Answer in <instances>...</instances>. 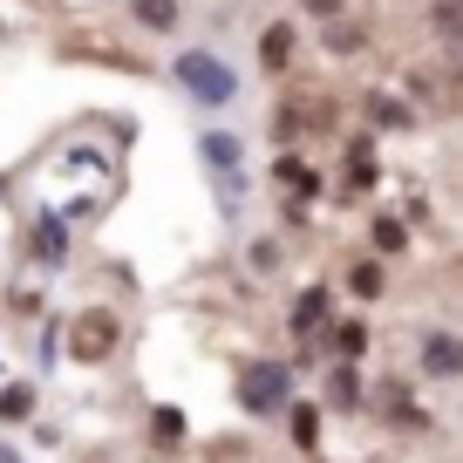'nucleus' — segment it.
<instances>
[{"label": "nucleus", "instance_id": "nucleus-15", "mask_svg": "<svg viewBox=\"0 0 463 463\" xmlns=\"http://www.w3.org/2000/svg\"><path fill=\"white\" fill-rule=\"evenodd\" d=\"M61 246H69V232H61L55 218H42V225H34V252H42V260H61Z\"/></svg>", "mask_w": 463, "mask_h": 463}, {"label": "nucleus", "instance_id": "nucleus-2", "mask_svg": "<svg viewBox=\"0 0 463 463\" xmlns=\"http://www.w3.org/2000/svg\"><path fill=\"white\" fill-rule=\"evenodd\" d=\"M177 82L191 89V96L204 102V109H225L232 96H239V75L225 69L218 55H204V48H191V55H177Z\"/></svg>", "mask_w": 463, "mask_h": 463}, {"label": "nucleus", "instance_id": "nucleus-16", "mask_svg": "<svg viewBox=\"0 0 463 463\" xmlns=\"http://www.w3.org/2000/svg\"><path fill=\"white\" fill-rule=\"evenodd\" d=\"M334 347H341L347 362H354V354H362V347H368V327H362V320H341V334H334Z\"/></svg>", "mask_w": 463, "mask_h": 463}, {"label": "nucleus", "instance_id": "nucleus-17", "mask_svg": "<svg viewBox=\"0 0 463 463\" xmlns=\"http://www.w3.org/2000/svg\"><path fill=\"white\" fill-rule=\"evenodd\" d=\"M402 246H409V232L395 218H375V252H402Z\"/></svg>", "mask_w": 463, "mask_h": 463}, {"label": "nucleus", "instance_id": "nucleus-1", "mask_svg": "<svg viewBox=\"0 0 463 463\" xmlns=\"http://www.w3.org/2000/svg\"><path fill=\"white\" fill-rule=\"evenodd\" d=\"M287 402H293V368L287 362H252L239 375V409L246 416H279Z\"/></svg>", "mask_w": 463, "mask_h": 463}, {"label": "nucleus", "instance_id": "nucleus-6", "mask_svg": "<svg viewBox=\"0 0 463 463\" xmlns=\"http://www.w3.org/2000/svg\"><path fill=\"white\" fill-rule=\"evenodd\" d=\"M287 61H293V28H287V21H273V28H266L260 34V69H287Z\"/></svg>", "mask_w": 463, "mask_h": 463}, {"label": "nucleus", "instance_id": "nucleus-5", "mask_svg": "<svg viewBox=\"0 0 463 463\" xmlns=\"http://www.w3.org/2000/svg\"><path fill=\"white\" fill-rule=\"evenodd\" d=\"M320 327H327V287H307L300 300H293V334H300V341H314Z\"/></svg>", "mask_w": 463, "mask_h": 463}, {"label": "nucleus", "instance_id": "nucleus-7", "mask_svg": "<svg viewBox=\"0 0 463 463\" xmlns=\"http://www.w3.org/2000/svg\"><path fill=\"white\" fill-rule=\"evenodd\" d=\"M287 430H293V443H300V449H320V409L314 402H293L287 409Z\"/></svg>", "mask_w": 463, "mask_h": 463}, {"label": "nucleus", "instance_id": "nucleus-3", "mask_svg": "<svg viewBox=\"0 0 463 463\" xmlns=\"http://www.w3.org/2000/svg\"><path fill=\"white\" fill-rule=\"evenodd\" d=\"M116 341H123V320H116V314H102V307H89V314H75L69 354H75L82 368H96V362H109V354H116Z\"/></svg>", "mask_w": 463, "mask_h": 463}, {"label": "nucleus", "instance_id": "nucleus-19", "mask_svg": "<svg viewBox=\"0 0 463 463\" xmlns=\"http://www.w3.org/2000/svg\"><path fill=\"white\" fill-rule=\"evenodd\" d=\"M375 123H389V130H395V123H409V109H402V102H389V96H382V102H375Z\"/></svg>", "mask_w": 463, "mask_h": 463}, {"label": "nucleus", "instance_id": "nucleus-9", "mask_svg": "<svg viewBox=\"0 0 463 463\" xmlns=\"http://www.w3.org/2000/svg\"><path fill=\"white\" fill-rule=\"evenodd\" d=\"M204 164H212L218 177H239V144H232V137H204Z\"/></svg>", "mask_w": 463, "mask_h": 463}, {"label": "nucleus", "instance_id": "nucleus-10", "mask_svg": "<svg viewBox=\"0 0 463 463\" xmlns=\"http://www.w3.org/2000/svg\"><path fill=\"white\" fill-rule=\"evenodd\" d=\"M430 28L443 34V42H463V0H436V7H430Z\"/></svg>", "mask_w": 463, "mask_h": 463}, {"label": "nucleus", "instance_id": "nucleus-12", "mask_svg": "<svg viewBox=\"0 0 463 463\" xmlns=\"http://www.w3.org/2000/svg\"><path fill=\"white\" fill-rule=\"evenodd\" d=\"M347 287L362 293V300H375V293L389 287V273H382V260H362V266H354V273H347Z\"/></svg>", "mask_w": 463, "mask_h": 463}, {"label": "nucleus", "instance_id": "nucleus-14", "mask_svg": "<svg viewBox=\"0 0 463 463\" xmlns=\"http://www.w3.org/2000/svg\"><path fill=\"white\" fill-rule=\"evenodd\" d=\"M279 177H287V184L300 191V198H314V191H320V171H307L300 157H279Z\"/></svg>", "mask_w": 463, "mask_h": 463}, {"label": "nucleus", "instance_id": "nucleus-18", "mask_svg": "<svg viewBox=\"0 0 463 463\" xmlns=\"http://www.w3.org/2000/svg\"><path fill=\"white\" fill-rule=\"evenodd\" d=\"M334 402H362V375H354V368H334Z\"/></svg>", "mask_w": 463, "mask_h": 463}, {"label": "nucleus", "instance_id": "nucleus-4", "mask_svg": "<svg viewBox=\"0 0 463 463\" xmlns=\"http://www.w3.org/2000/svg\"><path fill=\"white\" fill-rule=\"evenodd\" d=\"M422 375L430 382H457L463 375V341L457 334H443V327L422 334Z\"/></svg>", "mask_w": 463, "mask_h": 463}, {"label": "nucleus", "instance_id": "nucleus-11", "mask_svg": "<svg viewBox=\"0 0 463 463\" xmlns=\"http://www.w3.org/2000/svg\"><path fill=\"white\" fill-rule=\"evenodd\" d=\"M34 409V389L28 382H7V389H0V422H21Z\"/></svg>", "mask_w": 463, "mask_h": 463}, {"label": "nucleus", "instance_id": "nucleus-8", "mask_svg": "<svg viewBox=\"0 0 463 463\" xmlns=\"http://www.w3.org/2000/svg\"><path fill=\"white\" fill-rule=\"evenodd\" d=\"M150 443H157V449L184 443V409H157V416H150Z\"/></svg>", "mask_w": 463, "mask_h": 463}, {"label": "nucleus", "instance_id": "nucleus-13", "mask_svg": "<svg viewBox=\"0 0 463 463\" xmlns=\"http://www.w3.org/2000/svg\"><path fill=\"white\" fill-rule=\"evenodd\" d=\"M137 21H144V28H177V0H137Z\"/></svg>", "mask_w": 463, "mask_h": 463}, {"label": "nucleus", "instance_id": "nucleus-20", "mask_svg": "<svg viewBox=\"0 0 463 463\" xmlns=\"http://www.w3.org/2000/svg\"><path fill=\"white\" fill-rule=\"evenodd\" d=\"M300 7H307V14H320V21H334V14H341V0H300Z\"/></svg>", "mask_w": 463, "mask_h": 463}, {"label": "nucleus", "instance_id": "nucleus-21", "mask_svg": "<svg viewBox=\"0 0 463 463\" xmlns=\"http://www.w3.org/2000/svg\"><path fill=\"white\" fill-rule=\"evenodd\" d=\"M0 191H7V177H0Z\"/></svg>", "mask_w": 463, "mask_h": 463}]
</instances>
